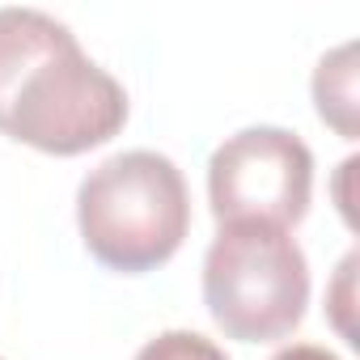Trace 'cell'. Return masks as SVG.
<instances>
[{"label": "cell", "instance_id": "cell-1", "mask_svg": "<svg viewBox=\"0 0 360 360\" xmlns=\"http://www.w3.org/2000/svg\"><path fill=\"white\" fill-rule=\"evenodd\" d=\"M123 123V85L60 18L0 9V131L51 157H77L119 136Z\"/></svg>", "mask_w": 360, "mask_h": 360}, {"label": "cell", "instance_id": "cell-2", "mask_svg": "<svg viewBox=\"0 0 360 360\" xmlns=\"http://www.w3.org/2000/svg\"><path fill=\"white\" fill-rule=\"evenodd\" d=\"M77 229L85 250L110 271L140 276L169 263L191 229L183 169L153 148L106 157L77 187Z\"/></svg>", "mask_w": 360, "mask_h": 360}, {"label": "cell", "instance_id": "cell-3", "mask_svg": "<svg viewBox=\"0 0 360 360\" xmlns=\"http://www.w3.org/2000/svg\"><path fill=\"white\" fill-rule=\"evenodd\" d=\"M204 305L238 343L292 335L309 305V263L288 229L225 221L204 255Z\"/></svg>", "mask_w": 360, "mask_h": 360}, {"label": "cell", "instance_id": "cell-4", "mask_svg": "<svg viewBox=\"0 0 360 360\" xmlns=\"http://www.w3.org/2000/svg\"><path fill=\"white\" fill-rule=\"evenodd\" d=\"M314 195V153L288 127H242L208 157V204L225 221L288 229L305 221Z\"/></svg>", "mask_w": 360, "mask_h": 360}, {"label": "cell", "instance_id": "cell-5", "mask_svg": "<svg viewBox=\"0 0 360 360\" xmlns=\"http://www.w3.org/2000/svg\"><path fill=\"white\" fill-rule=\"evenodd\" d=\"M314 106L318 119L326 127H335L343 140H356L360 123H356V43H339L335 51H326L314 68Z\"/></svg>", "mask_w": 360, "mask_h": 360}, {"label": "cell", "instance_id": "cell-6", "mask_svg": "<svg viewBox=\"0 0 360 360\" xmlns=\"http://www.w3.org/2000/svg\"><path fill=\"white\" fill-rule=\"evenodd\" d=\"M136 360H229V356L200 330H161L136 352Z\"/></svg>", "mask_w": 360, "mask_h": 360}, {"label": "cell", "instance_id": "cell-7", "mask_svg": "<svg viewBox=\"0 0 360 360\" xmlns=\"http://www.w3.org/2000/svg\"><path fill=\"white\" fill-rule=\"evenodd\" d=\"M352 276H356V250L339 263V276H335V288H330V322L347 343H356V330H352V318H347V309H352Z\"/></svg>", "mask_w": 360, "mask_h": 360}, {"label": "cell", "instance_id": "cell-8", "mask_svg": "<svg viewBox=\"0 0 360 360\" xmlns=\"http://www.w3.org/2000/svg\"><path fill=\"white\" fill-rule=\"evenodd\" d=\"M271 360H339V356L326 352V347H318V343H288V347H280Z\"/></svg>", "mask_w": 360, "mask_h": 360}]
</instances>
